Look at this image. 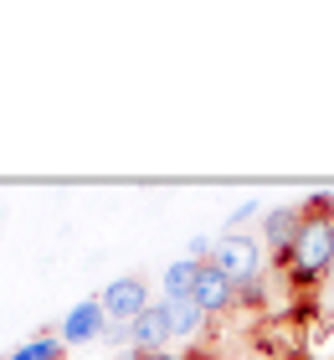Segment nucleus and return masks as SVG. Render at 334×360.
Listing matches in <instances>:
<instances>
[{
	"mask_svg": "<svg viewBox=\"0 0 334 360\" xmlns=\"http://www.w3.org/2000/svg\"><path fill=\"white\" fill-rule=\"evenodd\" d=\"M329 195H334V191H329Z\"/></svg>",
	"mask_w": 334,
	"mask_h": 360,
	"instance_id": "14",
	"label": "nucleus"
},
{
	"mask_svg": "<svg viewBox=\"0 0 334 360\" xmlns=\"http://www.w3.org/2000/svg\"><path fill=\"white\" fill-rule=\"evenodd\" d=\"M108 330V314H103V299H82L67 309L62 319V345H88V340H98Z\"/></svg>",
	"mask_w": 334,
	"mask_h": 360,
	"instance_id": "4",
	"label": "nucleus"
},
{
	"mask_svg": "<svg viewBox=\"0 0 334 360\" xmlns=\"http://www.w3.org/2000/svg\"><path fill=\"white\" fill-rule=\"evenodd\" d=\"M298 226H304L298 206H273V211H267V221H262V242H267V248H278V252H293Z\"/></svg>",
	"mask_w": 334,
	"mask_h": 360,
	"instance_id": "7",
	"label": "nucleus"
},
{
	"mask_svg": "<svg viewBox=\"0 0 334 360\" xmlns=\"http://www.w3.org/2000/svg\"><path fill=\"white\" fill-rule=\"evenodd\" d=\"M293 278H314L334 263V221L319 217V211H304V226H298V242H293Z\"/></svg>",
	"mask_w": 334,
	"mask_h": 360,
	"instance_id": "1",
	"label": "nucleus"
},
{
	"mask_svg": "<svg viewBox=\"0 0 334 360\" xmlns=\"http://www.w3.org/2000/svg\"><path fill=\"white\" fill-rule=\"evenodd\" d=\"M211 252H216L211 237H191V263H200V257H211Z\"/></svg>",
	"mask_w": 334,
	"mask_h": 360,
	"instance_id": "11",
	"label": "nucleus"
},
{
	"mask_svg": "<svg viewBox=\"0 0 334 360\" xmlns=\"http://www.w3.org/2000/svg\"><path fill=\"white\" fill-rule=\"evenodd\" d=\"M144 309H149V293H144L139 278H113V283L103 288V314L113 324H134Z\"/></svg>",
	"mask_w": 334,
	"mask_h": 360,
	"instance_id": "3",
	"label": "nucleus"
},
{
	"mask_svg": "<svg viewBox=\"0 0 334 360\" xmlns=\"http://www.w3.org/2000/svg\"><path fill=\"white\" fill-rule=\"evenodd\" d=\"M329 221H334V217H329Z\"/></svg>",
	"mask_w": 334,
	"mask_h": 360,
	"instance_id": "15",
	"label": "nucleus"
},
{
	"mask_svg": "<svg viewBox=\"0 0 334 360\" xmlns=\"http://www.w3.org/2000/svg\"><path fill=\"white\" fill-rule=\"evenodd\" d=\"M195 278H200V263H191V257L170 263V268H165V304L191 299V293H195Z\"/></svg>",
	"mask_w": 334,
	"mask_h": 360,
	"instance_id": "8",
	"label": "nucleus"
},
{
	"mask_svg": "<svg viewBox=\"0 0 334 360\" xmlns=\"http://www.w3.org/2000/svg\"><path fill=\"white\" fill-rule=\"evenodd\" d=\"M165 314H170V335H195L200 324H206V309H200L195 299H175V304H165Z\"/></svg>",
	"mask_w": 334,
	"mask_h": 360,
	"instance_id": "9",
	"label": "nucleus"
},
{
	"mask_svg": "<svg viewBox=\"0 0 334 360\" xmlns=\"http://www.w3.org/2000/svg\"><path fill=\"white\" fill-rule=\"evenodd\" d=\"M216 268H221L231 283H252V278L262 273L257 237H221V242H216Z\"/></svg>",
	"mask_w": 334,
	"mask_h": 360,
	"instance_id": "2",
	"label": "nucleus"
},
{
	"mask_svg": "<svg viewBox=\"0 0 334 360\" xmlns=\"http://www.w3.org/2000/svg\"><path fill=\"white\" fill-rule=\"evenodd\" d=\"M11 360H62V335H37L26 345H15Z\"/></svg>",
	"mask_w": 334,
	"mask_h": 360,
	"instance_id": "10",
	"label": "nucleus"
},
{
	"mask_svg": "<svg viewBox=\"0 0 334 360\" xmlns=\"http://www.w3.org/2000/svg\"><path fill=\"white\" fill-rule=\"evenodd\" d=\"M165 340H175L170 335V314H165V304H149L144 314L129 324V350L149 355V350H165Z\"/></svg>",
	"mask_w": 334,
	"mask_h": 360,
	"instance_id": "5",
	"label": "nucleus"
},
{
	"mask_svg": "<svg viewBox=\"0 0 334 360\" xmlns=\"http://www.w3.org/2000/svg\"><path fill=\"white\" fill-rule=\"evenodd\" d=\"M108 340H113V345H129V324H108V330H103Z\"/></svg>",
	"mask_w": 334,
	"mask_h": 360,
	"instance_id": "13",
	"label": "nucleus"
},
{
	"mask_svg": "<svg viewBox=\"0 0 334 360\" xmlns=\"http://www.w3.org/2000/svg\"><path fill=\"white\" fill-rule=\"evenodd\" d=\"M191 299L206 309V314H221V309L237 299V283H231L216 263H200V278H195V293H191Z\"/></svg>",
	"mask_w": 334,
	"mask_h": 360,
	"instance_id": "6",
	"label": "nucleus"
},
{
	"mask_svg": "<svg viewBox=\"0 0 334 360\" xmlns=\"http://www.w3.org/2000/svg\"><path fill=\"white\" fill-rule=\"evenodd\" d=\"M129 360H186V355H170V350H149V355H139V350H129Z\"/></svg>",
	"mask_w": 334,
	"mask_h": 360,
	"instance_id": "12",
	"label": "nucleus"
}]
</instances>
